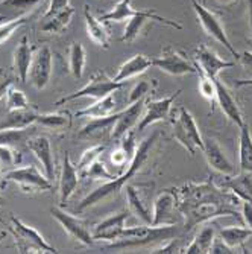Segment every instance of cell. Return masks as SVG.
Wrapping results in <instances>:
<instances>
[{
	"instance_id": "29",
	"label": "cell",
	"mask_w": 252,
	"mask_h": 254,
	"mask_svg": "<svg viewBox=\"0 0 252 254\" xmlns=\"http://www.w3.org/2000/svg\"><path fill=\"white\" fill-rule=\"evenodd\" d=\"M73 15H75V8L67 6L65 9H62L53 15L43 17V23L40 26V31L44 34H50V35L61 34L68 25H70Z\"/></svg>"
},
{
	"instance_id": "39",
	"label": "cell",
	"mask_w": 252,
	"mask_h": 254,
	"mask_svg": "<svg viewBox=\"0 0 252 254\" xmlns=\"http://www.w3.org/2000/svg\"><path fill=\"white\" fill-rule=\"evenodd\" d=\"M31 102L26 98V95L23 93L21 90L15 88V87H9L6 91V110H23V108H29Z\"/></svg>"
},
{
	"instance_id": "16",
	"label": "cell",
	"mask_w": 252,
	"mask_h": 254,
	"mask_svg": "<svg viewBox=\"0 0 252 254\" xmlns=\"http://www.w3.org/2000/svg\"><path fill=\"white\" fill-rule=\"evenodd\" d=\"M175 207H176V193L173 189H167L159 193L152 205V224L151 225H175Z\"/></svg>"
},
{
	"instance_id": "25",
	"label": "cell",
	"mask_w": 252,
	"mask_h": 254,
	"mask_svg": "<svg viewBox=\"0 0 252 254\" xmlns=\"http://www.w3.org/2000/svg\"><path fill=\"white\" fill-rule=\"evenodd\" d=\"M117 95H119V90L112 91V93L106 95L105 98L96 101L93 105L90 107H85L79 111H76L75 116L76 118H105V116H109V114H114L117 113V108H119V99H117Z\"/></svg>"
},
{
	"instance_id": "33",
	"label": "cell",
	"mask_w": 252,
	"mask_h": 254,
	"mask_svg": "<svg viewBox=\"0 0 252 254\" xmlns=\"http://www.w3.org/2000/svg\"><path fill=\"white\" fill-rule=\"evenodd\" d=\"M132 0H119V2L114 5L108 12H103L101 14L98 18L101 21H125L128 18H131L132 15L137 14V11L139 9H134L132 8Z\"/></svg>"
},
{
	"instance_id": "57",
	"label": "cell",
	"mask_w": 252,
	"mask_h": 254,
	"mask_svg": "<svg viewBox=\"0 0 252 254\" xmlns=\"http://www.w3.org/2000/svg\"><path fill=\"white\" fill-rule=\"evenodd\" d=\"M5 236H6V233H0V242L5 239Z\"/></svg>"
},
{
	"instance_id": "11",
	"label": "cell",
	"mask_w": 252,
	"mask_h": 254,
	"mask_svg": "<svg viewBox=\"0 0 252 254\" xmlns=\"http://www.w3.org/2000/svg\"><path fill=\"white\" fill-rule=\"evenodd\" d=\"M153 184H128L126 186V201L129 212L135 215L145 224H152V207L151 193Z\"/></svg>"
},
{
	"instance_id": "28",
	"label": "cell",
	"mask_w": 252,
	"mask_h": 254,
	"mask_svg": "<svg viewBox=\"0 0 252 254\" xmlns=\"http://www.w3.org/2000/svg\"><path fill=\"white\" fill-rule=\"evenodd\" d=\"M38 119V113L35 110L29 108H23V110H11L6 113V116L3 122L0 124V129H25L31 128L34 124H37Z\"/></svg>"
},
{
	"instance_id": "27",
	"label": "cell",
	"mask_w": 252,
	"mask_h": 254,
	"mask_svg": "<svg viewBox=\"0 0 252 254\" xmlns=\"http://www.w3.org/2000/svg\"><path fill=\"white\" fill-rule=\"evenodd\" d=\"M84 18H85V28L88 38L98 44L102 49H108L111 46V37L106 28L103 26V21H101L98 17H95L90 11V6L87 5L84 9Z\"/></svg>"
},
{
	"instance_id": "58",
	"label": "cell",
	"mask_w": 252,
	"mask_h": 254,
	"mask_svg": "<svg viewBox=\"0 0 252 254\" xmlns=\"http://www.w3.org/2000/svg\"><path fill=\"white\" fill-rule=\"evenodd\" d=\"M2 180H3V177H2V168H0V183H2Z\"/></svg>"
},
{
	"instance_id": "41",
	"label": "cell",
	"mask_w": 252,
	"mask_h": 254,
	"mask_svg": "<svg viewBox=\"0 0 252 254\" xmlns=\"http://www.w3.org/2000/svg\"><path fill=\"white\" fill-rule=\"evenodd\" d=\"M196 67V65H195ZM196 73L199 75V93L207 99L210 104L216 102V84H214V78H210L205 75L202 70L196 67Z\"/></svg>"
},
{
	"instance_id": "44",
	"label": "cell",
	"mask_w": 252,
	"mask_h": 254,
	"mask_svg": "<svg viewBox=\"0 0 252 254\" xmlns=\"http://www.w3.org/2000/svg\"><path fill=\"white\" fill-rule=\"evenodd\" d=\"M151 91H152V85H151V82L148 79L139 81L129 91L128 104H134V102L140 101V99H145L151 93Z\"/></svg>"
},
{
	"instance_id": "6",
	"label": "cell",
	"mask_w": 252,
	"mask_h": 254,
	"mask_svg": "<svg viewBox=\"0 0 252 254\" xmlns=\"http://www.w3.org/2000/svg\"><path fill=\"white\" fill-rule=\"evenodd\" d=\"M172 124H173V138L190 155H195L198 149L199 151L203 149V138L199 132L195 118L187 108L181 107L176 121H173Z\"/></svg>"
},
{
	"instance_id": "10",
	"label": "cell",
	"mask_w": 252,
	"mask_h": 254,
	"mask_svg": "<svg viewBox=\"0 0 252 254\" xmlns=\"http://www.w3.org/2000/svg\"><path fill=\"white\" fill-rule=\"evenodd\" d=\"M50 215L72 239L78 241L85 247L95 244V236L90 230V224L85 219L67 213L59 207H50Z\"/></svg>"
},
{
	"instance_id": "31",
	"label": "cell",
	"mask_w": 252,
	"mask_h": 254,
	"mask_svg": "<svg viewBox=\"0 0 252 254\" xmlns=\"http://www.w3.org/2000/svg\"><path fill=\"white\" fill-rule=\"evenodd\" d=\"M216 238V230L211 225L203 227L201 232L196 235L193 242L184 248V253L187 254H205L210 253V248L213 245V241Z\"/></svg>"
},
{
	"instance_id": "19",
	"label": "cell",
	"mask_w": 252,
	"mask_h": 254,
	"mask_svg": "<svg viewBox=\"0 0 252 254\" xmlns=\"http://www.w3.org/2000/svg\"><path fill=\"white\" fill-rule=\"evenodd\" d=\"M145 102H146V98L137 101L134 104H129L128 108H125L123 111H119L117 122L114 125V129L111 134V138L114 142H120L122 137L128 134L137 124H139V121L142 119L143 110H145Z\"/></svg>"
},
{
	"instance_id": "43",
	"label": "cell",
	"mask_w": 252,
	"mask_h": 254,
	"mask_svg": "<svg viewBox=\"0 0 252 254\" xmlns=\"http://www.w3.org/2000/svg\"><path fill=\"white\" fill-rule=\"evenodd\" d=\"M119 174H112V172H109L108 169H106V166H105V163L101 160V158H98L93 165L90 166V169H88V172H87V175L85 177H90V178H93V180H105V181H111V180H114L116 178Z\"/></svg>"
},
{
	"instance_id": "36",
	"label": "cell",
	"mask_w": 252,
	"mask_h": 254,
	"mask_svg": "<svg viewBox=\"0 0 252 254\" xmlns=\"http://www.w3.org/2000/svg\"><path fill=\"white\" fill-rule=\"evenodd\" d=\"M228 188H230L240 199L252 202V178L248 175H239L233 180L228 181Z\"/></svg>"
},
{
	"instance_id": "51",
	"label": "cell",
	"mask_w": 252,
	"mask_h": 254,
	"mask_svg": "<svg viewBox=\"0 0 252 254\" xmlns=\"http://www.w3.org/2000/svg\"><path fill=\"white\" fill-rule=\"evenodd\" d=\"M12 82H14L12 78H3V79H0V101H2L6 96V91L12 85Z\"/></svg>"
},
{
	"instance_id": "9",
	"label": "cell",
	"mask_w": 252,
	"mask_h": 254,
	"mask_svg": "<svg viewBox=\"0 0 252 254\" xmlns=\"http://www.w3.org/2000/svg\"><path fill=\"white\" fill-rule=\"evenodd\" d=\"M152 21H155V23H161V25H166V26L173 28V29H178V31L182 29V25H181L179 21L158 15L153 9H149V11H142V9H139L135 15H132V17L129 18L128 25H126V28H125V32H123V35L120 37V41H122V43H126V44L134 43L137 38H139V37L142 35V32L145 31L146 25H149V23H152Z\"/></svg>"
},
{
	"instance_id": "5",
	"label": "cell",
	"mask_w": 252,
	"mask_h": 254,
	"mask_svg": "<svg viewBox=\"0 0 252 254\" xmlns=\"http://www.w3.org/2000/svg\"><path fill=\"white\" fill-rule=\"evenodd\" d=\"M123 85H125V82H116L112 78H108V75L103 70H98L91 75L88 82L81 90L58 99L55 102V107H61L67 102L75 101V99H81V98H90V99L99 101V99L105 98L106 95L112 93V91L120 90Z\"/></svg>"
},
{
	"instance_id": "17",
	"label": "cell",
	"mask_w": 252,
	"mask_h": 254,
	"mask_svg": "<svg viewBox=\"0 0 252 254\" xmlns=\"http://www.w3.org/2000/svg\"><path fill=\"white\" fill-rule=\"evenodd\" d=\"M26 145H28V149L41 163L46 177L52 181L55 175V158H53L50 140L46 135H31L26 140Z\"/></svg>"
},
{
	"instance_id": "46",
	"label": "cell",
	"mask_w": 252,
	"mask_h": 254,
	"mask_svg": "<svg viewBox=\"0 0 252 254\" xmlns=\"http://www.w3.org/2000/svg\"><path fill=\"white\" fill-rule=\"evenodd\" d=\"M152 253L155 254H173V253H184V248H182V242L181 239H169V244H164L161 247H156L152 250Z\"/></svg>"
},
{
	"instance_id": "54",
	"label": "cell",
	"mask_w": 252,
	"mask_h": 254,
	"mask_svg": "<svg viewBox=\"0 0 252 254\" xmlns=\"http://www.w3.org/2000/svg\"><path fill=\"white\" fill-rule=\"evenodd\" d=\"M248 6H249V26L252 32V0H248Z\"/></svg>"
},
{
	"instance_id": "56",
	"label": "cell",
	"mask_w": 252,
	"mask_h": 254,
	"mask_svg": "<svg viewBox=\"0 0 252 254\" xmlns=\"http://www.w3.org/2000/svg\"><path fill=\"white\" fill-rule=\"evenodd\" d=\"M5 204V198H3V195H2V192H0V207H2Z\"/></svg>"
},
{
	"instance_id": "52",
	"label": "cell",
	"mask_w": 252,
	"mask_h": 254,
	"mask_svg": "<svg viewBox=\"0 0 252 254\" xmlns=\"http://www.w3.org/2000/svg\"><path fill=\"white\" fill-rule=\"evenodd\" d=\"M216 2L222 6H233L239 2V0H216Z\"/></svg>"
},
{
	"instance_id": "40",
	"label": "cell",
	"mask_w": 252,
	"mask_h": 254,
	"mask_svg": "<svg viewBox=\"0 0 252 254\" xmlns=\"http://www.w3.org/2000/svg\"><path fill=\"white\" fill-rule=\"evenodd\" d=\"M40 2L41 0H0V9H8L17 12L18 15H25Z\"/></svg>"
},
{
	"instance_id": "22",
	"label": "cell",
	"mask_w": 252,
	"mask_h": 254,
	"mask_svg": "<svg viewBox=\"0 0 252 254\" xmlns=\"http://www.w3.org/2000/svg\"><path fill=\"white\" fill-rule=\"evenodd\" d=\"M34 58V49L26 35H23L14 51V72L20 82H26Z\"/></svg>"
},
{
	"instance_id": "3",
	"label": "cell",
	"mask_w": 252,
	"mask_h": 254,
	"mask_svg": "<svg viewBox=\"0 0 252 254\" xmlns=\"http://www.w3.org/2000/svg\"><path fill=\"white\" fill-rule=\"evenodd\" d=\"M178 235V228L175 225H139L125 228L122 238L108 245V248H132L145 247L156 242H164Z\"/></svg>"
},
{
	"instance_id": "23",
	"label": "cell",
	"mask_w": 252,
	"mask_h": 254,
	"mask_svg": "<svg viewBox=\"0 0 252 254\" xmlns=\"http://www.w3.org/2000/svg\"><path fill=\"white\" fill-rule=\"evenodd\" d=\"M79 183V174L76 166L72 163L70 155L68 152H65L64 161H62V171H61V177H59V202L65 204L70 196L75 193L76 188Z\"/></svg>"
},
{
	"instance_id": "59",
	"label": "cell",
	"mask_w": 252,
	"mask_h": 254,
	"mask_svg": "<svg viewBox=\"0 0 252 254\" xmlns=\"http://www.w3.org/2000/svg\"><path fill=\"white\" fill-rule=\"evenodd\" d=\"M201 2H202V3L205 5V2H207V0H201Z\"/></svg>"
},
{
	"instance_id": "4",
	"label": "cell",
	"mask_w": 252,
	"mask_h": 254,
	"mask_svg": "<svg viewBox=\"0 0 252 254\" xmlns=\"http://www.w3.org/2000/svg\"><path fill=\"white\" fill-rule=\"evenodd\" d=\"M11 227H9V233L12 235L17 250L21 254L26 253H58V250L50 245L48 241H46L40 233L38 230H35L34 227L25 224L21 219L11 216Z\"/></svg>"
},
{
	"instance_id": "18",
	"label": "cell",
	"mask_w": 252,
	"mask_h": 254,
	"mask_svg": "<svg viewBox=\"0 0 252 254\" xmlns=\"http://www.w3.org/2000/svg\"><path fill=\"white\" fill-rule=\"evenodd\" d=\"M128 215H129V210H122V212H117V213L105 218L103 221H101L93 230L95 241L114 242V241L120 239L123 230L126 228L125 222L128 219Z\"/></svg>"
},
{
	"instance_id": "21",
	"label": "cell",
	"mask_w": 252,
	"mask_h": 254,
	"mask_svg": "<svg viewBox=\"0 0 252 254\" xmlns=\"http://www.w3.org/2000/svg\"><path fill=\"white\" fill-rule=\"evenodd\" d=\"M214 84H216V102H217V105L220 107V110L225 116L240 128L245 124V121L242 116V111L239 108V104L236 102V99L230 93V90L226 88V85L219 79V76L214 78Z\"/></svg>"
},
{
	"instance_id": "53",
	"label": "cell",
	"mask_w": 252,
	"mask_h": 254,
	"mask_svg": "<svg viewBox=\"0 0 252 254\" xmlns=\"http://www.w3.org/2000/svg\"><path fill=\"white\" fill-rule=\"evenodd\" d=\"M236 84L239 87H243V85H252V79H237Z\"/></svg>"
},
{
	"instance_id": "12",
	"label": "cell",
	"mask_w": 252,
	"mask_h": 254,
	"mask_svg": "<svg viewBox=\"0 0 252 254\" xmlns=\"http://www.w3.org/2000/svg\"><path fill=\"white\" fill-rule=\"evenodd\" d=\"M181 95V90L175 91V93L169 98H163V99H146L145 102V110L142 114V119L139 122V127L137 129L139 131H145L148 127L156 124V122H163L167 121L170 116V111L173 107L175 99Z\"/></svg>"
},
{
	"instance_id": "24",
	"label": "cell",
	"mask_w": 252,
	"mask_h": 254,
	"mask_svg": "<svg viewBox=\"0 0 252 254\" xmlns=\"http://www.w3.org/2000/svg\"><path fill=\"white\" fill-rule=\"evenodd\" d=\"M117 118H119V111L114 114H109V116H105V118H93L79 131V137H82V138L111 137L114 125L117 122Z\"/></svg>"
},
{
	"instance_id": "38",
	"label": "cell",
	"mask_w": 252,
	"mask_h": 254,
	"mask_svg": "<svg viewBox=\"0 0 252 254\" xmlns=\"http://www.w3.org/2000/svg\"><path fill=\"white\" fill-rule=\"evenodd\" d=\"M29 128L25 129H0V145L15 148L21 142H26L29 138Z\"/></svg>"
},
{
	"instance_id": "26",
	"label": "cell",
	"mask_w": 252,
	"mask_h": 254,
	"mask_svg": "<svg viewBox=\"0 0 252 254\" xmlns=\"http://www.w3.org/2000/svg\"><path fill=\"white\" fill-rule=\"evenodd\" d=\"M151 67H152V58H149L143 54H137V55L131 57L129 60H126L119 67L117 75L112 79L116 82H126L131 78H135V76L145 73Z\"/></svg>"
},
{
	"instance_id": "30",
	"label": "cell",
	"mask_w": 252,
	"mask_h": 254,
	"mask_svg": "<svg viewBox=\"0 0 252 254\" xmlns=\"http://www.w3.org/2000/svg\"><path fill=\"white\" fill-rule=\"evenodd\" d=\"M239 140H240V149H239L240 171L243 174H252V135L246 124L240 127Z\"/></svg>"
},
{
	"instance_id": "14",
	"label": "cell",
	"mask_w": 252,
	"mask_h": 254,
	"mask_svg": "<svg viewBox=\"0 0 252 254\" xmlns=\"http://www.w3.org/2000/svg\"><path fill=\"white\" fill-rule=\"evenodd\" d=\"M52 67H53V55L49 46H41L34 54L29 78L35 88L43 90L48 87L50 76H52Z\"/></svg>"
},
{
	"instance_id": "50",
	"label": "cell",
	"mask_w": 252,
	"mask_h": 254,
	"mask_svg": "<svg viewBox=\"0 0 252 254\" xmlns=\"http://www.w3.org/2000/svg\"><path fill=\"white\" fill-rule=\"evenodd\" d=\"M239 60H240V64L245 67V70L252 73V52H249V51L242 52Z\"/></svg>"
},
{
	"instance_id": "8",
	"label": "cell",
	"mask_w": 252,
	"mask_h": 254,
	"mask_svg": "<svg viewBox=\"0 0 252 254\" xmlns=\"http://www.w3.org/2000/svg\"><path fill=\"white\" fill-rule=\"evenodd\" d=\"M5 183H15L23 192H48L52 190V181L43 175L37 166L29 165L25 168L11 169L3 177Z\"/></svg>"
},
{
	"instance_id": "47",
	"label": "cell",
	"mask_w": 252,
	"mask_h": 254,
	"mask_svg": "<svg viewBox=\"0 0 252 254\" xmlns=\"http://www.w3.org/2000/svg\"><path fill=\"white\" fill-rule=\"evenodd\" d=\"M210 253H211V254H233V253H236V251H234V248L228 247L220 238H214L213 245H211V248H210Z\"/></svg>"
},
{
	"instance_id": "42",
	"label": "cell",
	"mask_w": 252,
	"mask_h": 254,
	"mask_svg": "<svg viewBox=\"0 0 252 254\" xmlns=\"http://www.w3.org/2000/svg\"><path fill=\"white\" fill-rule=\"evenodd\" d=\"M26 21H28V15H21L17 18H11L6 23H3V25H0V44L8 41L12 37V34L17 29H20Z\"/></svg>"
},
{
	"instance_id": "55",
	"label": "cell",
	"mask_w": 252,
	"mask_h": 254,
	"mask_svg": "<svg viewBox=\"0 0 252 254\" xmlns=\"http://www.w3.org/2000/svg\"><path fill=\"white\" fill-rule=\"evenodd\" d=\"M8 20H9L8 17H5L3 14H0V25H3V23H6Z\"/></svg>"
},
{
	"instance_id": "15",
	"label": "cell",
	"mask_w": 252,
	"mask_h": 254,
	"mask_svg": "<svg viewBox=\"0 0 252 254\" xmlns=\"http://www.w3.org/2000/svg\"><path fill=\"white\" fill-rule=\"evenodd\" d=\"M236 63L222 60L207 44H199L195 49V65L210 78H217L225 68L233 67Z\"/></svg>"
},
{
	"instance_id": "7",
	"label": "cell",
	"mask_w": 252,
	"mask_h": 254,
	"mask_svg": "<svg viewBox=\"0 0 252 254\" xmlns=\"http://www.w3.org/2000/svg\"><path fill=\"white\" fill-rule=\"evenodd\" d=\"M190 3H192V8H193L196 17H198V21L201 23L203 32L207 34L208 37H211L213 40H216L217 43H220L233 57L239 58L240 54L234 49V46L231 44L230 38H228L226 31H225L223 25L220 23V18L213 11H210L208 8H205V5L201 2V0H190Z\"/></svg>"
},
{
	"instance_id": "37",
	"label": "cell",
	"mask_w": 252,
	"mask_h": 254,
	"mask_svg": "<svg viewBox=\"0 0 252 254\" xmlns=\"http://www.w3.org/2000/svg\"><path fill=\"white\" fill-rule=\"evenodd\" d=\"M103 151H105V145H93V146H90L88 149H85L82 152V155H81V158L78 161V166H76L79 177H85L87 175L90 166L93 165L98 158H101Z\"/></svg>"
},
{
	"instance_id": "1",
	"label": "cell",
	"mask_w": 252,
	"mask_h": 254,
	"mask_svg": "<svg viewBox=\"0 0 252 254\" xmlns=\"http://www.w3.org/2000/svg\"><path fill=\"white\" fill-rule=\"evenodd\" d=\"M158 135H159L158 132H153L149 137H146L145 140L139 146H137V151H135L134 158L131 160V163L128 166V171H123L120 175H117L114 180L106 181L105 184H102V186H99L93 192H90L78 204V212H84L85 209H88V207H91V205H96L102 199H105V198H108V196H111L114 193H119L125 184L145 168V165L148 163V160H149V157L152 154V149H153V146H155V143L158 140Z\"/></svg>"
},
{
	"instance_id": "34",
	"label": "cell",
	"mask_w": 252,
	"mask_h": 254,
	"mask_svg": "<svg viewBox=\"0 0 252 254\" xmlns=\"http://www.w3.org/2000/svg\"><path fill=\"white\" fill-rule=\"evenodd\" d=\"M85 63H87V52L84 49V46L79 41L72 43L70 54H68V65H70V72L76 79L82 78Z\"/></svg>"
},
{
	"instance_id": "49",
	"label": "cell",
	"mask_w": 252,
	"mask_h": 254,
	"mask_svg": "<svg viewBox=\"0 0 252 254\" xmlns=\"http://www.w3.org/2000/svg\"><path fill=\"white\" fill-rule=\"evenodd\" d=\"M242 218H243L246 227L252 232V202L243 201V204H242Z\"/></svg>"
},
{
	"instance_id": "20",
	"label": "cell",
	"mask_w": 252,
	"mask_h": 254,
	"mask_svg": "<svg viewBox=\"0 0 252 254\" xmlns=\"http://www.w3.org/2000/svg\"><path fill=\"white\" fill-rule=\"evenodd\" d=\"M205 160L211 169H214L219 174L223 175H233L234 174V166L230 161V158L226 157V154L223 152V149L220 148V145L217 143L216 138L213 137H207L203 138V149H202Z\"/></svg>"
},
{
	"instance_id": "45",
	"label": "cell",
	"mask_w": 252,
	"mask_h": 254,
	"mask_svg": "<svg viewBox=\"0 0 252 254\" xmlns=\"http://www.w3.org/2000/svg\"><path fill=\"white\" fill-rule=\"evenodd\" d=\"M18 163V158L11 146H2L0 145V168L11 169Z\"/></svg>"
},
{
	"instance_id": "48",
	"label": "cell",
	"mask_w": 252,
	"mask_h": 254,
	"mask_svg": "<svg viewBox=\"0 0 252 254\" xmlns=\"http://www.w3.org/2000/svg\"><path fill=\"white\" fill-rule=\"evenodd\" d=\"M67 6H70L68 5V0H50V3L48 6V11L44 12L43 17H49V15H53L62 9H65Z\"/></svg>"
},
{
	"instance_id": "35",
	"label": "cell",
	"mask_w": 252,
	"mask_h": 254,
	"mask_svg": "<svg viewBox=\"0 0 252 254\" xmlns=\"http://www.w3.org/2000/svg\"><path fill=\"white\" fill-rule=\"evenodd\" d=\"M252 236V232L249 228H243V227H228V228H222L219 238L231 248H237L240 245H243L249 238Z\"/></svg>"
},
{
	"instance_id": "13",
	"label": "cell",
	"mask_w": 252,
	"mask_h": 254,
	"mask_svg": "<svg viewBox=\"0 0 252 254\" xmlns=\"http://www.w3.org/2000/svg\"><path fill=\"white\" fill-rule=\"evenodd\" d=\"M152 67L159 68L161 72L172 76H184L196 73V67L190 64L182 54L175 51L173 48H166L158 58H152Z\"/></svg>"
},
{
	"instance_id": "32",
	"label": "cell",
	"mask_w": 252,
	"mask_h": 254,
	"mask_svg": "<svg viewBox=\"0 0 252 254\" xmlns=\"http://www.w3.org/2000/svg\"><path fill=\"white\" fill-rule=\"evenodd\" d=\"M72 121L73 118L68 111H56V113L38 114L37 124L50 129H68L72 127Z\"/></svg>"
},
{
	"instance_id": "2",
	"label": "cell",
	"mask_w": 252,
	"mask_h": 254,
	"mask_svg": "<svg viewBox=\"0 0 252 254\" xmlns=\"http://www.w3.org/2000/svg\"><path fill=\"white\" fill-rule=\"evenodd\" d=\"M228 204L234 202H222V193H217L198 201H182L178 205V210L186 216V230L190 232L198 224L211 221L217 216H237V212L230 209Z\"/></svg>"
}]
</instances>
